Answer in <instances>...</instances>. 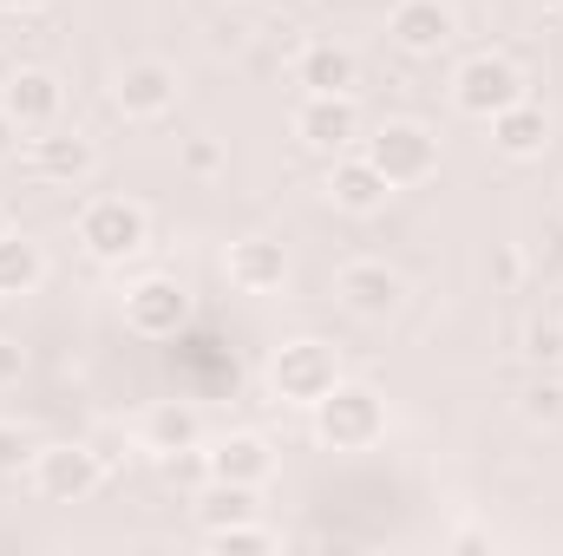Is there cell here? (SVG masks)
<instances>
[{
    "mask_svg": "<svg viewBox=\"0 0 563 556\" xmlns=\"http://www.w3.org/2000/svg\"><path fill=\"white\" fill-rule=\"evenodd\" d=\"M341 380L347 374H341V354L328 341H288L269 360V393H276L282 407H321Z\"/></svg>",
    "mask_w": 563,
    "mask_h": 556,
    "instance_id": "obj_1",
    "label": "cell"
},
{
    "mask_svg": "<svg viewBox=\"0 0 563 556\" xmlns=\"http://www.w3.org/2000/svg\"><path fill=\"white\" fill-rule=\"evenodd\" d=\"M314 413V438L328 445V452H367L380 432H387V407H380V393L374 387H354V380H341L321 407H308Z\"/></svg>",
    "mask_w": 563,
    "mask_h": 556,
    "instance_id": "obj_2",
    "label": "cell"
},
{
    "mask_svg": "<svg viewBox=\"0 0 563 556\" xmlns=\"http://www.w3.org/2000/svg\"><path fill=\"white\" fill-rule=\"evenodd\" d=\"M79 243L92 263H125L151 243V216H144L132 197H92L79 210Z\"/></svg>",
    "mask_w": 563,
    "mask_h": 556,
    "instance_id": "obj_3",
    "label": "cell"
},
{
    "mask_svg": "<svg viewBox=\"0 0 563 556\" xmlns=\"http://www.w3.org/2000/svg\"><path fill=\"white\" fill-rule=\"evenodd\" d=\"M394 190H413V184H426L432 170H439V138L426 132V125H413V119H387L374 138H367V151H361Z\"/></svg>",
    "mask_w": 563,
    "mask_h": 556,
    "instance_id": "obj_4",
    "label": "cell"
},
{
    "mask_svg": "<svg viewBox=\"0 0 563 556\" xmlns=\"http://www.w3.org/2000/svg\"><path fill=\"white\" fill-rule=\"evenodd\" d=\"M525 99V73L505 59V53H472L459 73H452V105L465 119H498L505 105Z\"/></svg>",
    "mask_w": 563,
    "mask_h": 556,
    "instance_id": "obj_5",
    "label": "cell"
},
{
    "mask_svg": "<svg viewBox=\"0 0 563 556\" xmlns=\"http://www.w3.org/2000/svg\"><path fill=\"white\" fill-rule=\"evenodd\" d=\"M33 485L46 504H79L106 485V458L79 438H59V445H40L33 452Z\"/></svg>",
    "mask_w": 563,
    "mask_h": 556,
    "instance_id": "obj_6",
    "label": "cell"
},
{
    "mask_svg": "<svg viewBox=\"0 0 563 556\" xmlns=\"http://www.w3.org/2000/svg\"><path fill=\"white\" fill-rule=\"evenodd\" d=\"M125 327L139 341H177L190 327V288L177 276H144L125 288Z\"/></svg>",
    "mask_w": 563,
    "mask_h": 556,
    "instance_id": "obj_7",
    "label": "cell"
},
{
    "mask_svg": "<svg viewBox=\"0 0 563 556\" xmlns=\"http://www.w3.org/2000/svg\"><path fill=\"white\" fill-rule=\"evenodd\" d=\"M177 66H164V59H132L119 79H112V105L125 112V119H139V125H151V119H164L170 105H177Z\"/></svg>",
    "mask_w": 563,
    "mask_h": 556,
    "instance_id": "obj_8",
    "label": "cell"
},
{
    "mask_svg": "<svg viewBox=\"0 0 563 556\" xmlns=\"http://www.w3.org/2000/svg\"><path fill=\"white\" fill-rule=\"evenodd\" d=\"M0 105H7V119H13L20 132H46V125H59V112H66V86H59L46 66H20V73H7V86H0Z\"/></svg>",
    "mask_w": 563,
    "mask_h": 556,
    "instance_id": "obj_9",
    "label": "cell"
},
{
    "mask_svg": "<svg viewBox=\"0 0 563 556\" xmlns=\"http://www.w3.org/2000/svg\"><path fill=\"white\" fill-rule=\"evenodd\" d=\"M387 33H394L400 53L432 59V53H445V46L459 40V13H452L445 0H400V7L387 13Z\"/></svg>",
    "mask_w": 563,
    "mask_h": 556,
    "instance_id": "obj_10",
    "label": "cell"
},
{
    "mask_svg": "<svg viewBox=\"0 0 563 556\" xmlns=\"http://www.w3.org/2000/svg\"><path fill=\"white\" fill-rule=\"evenodd\" d=\"M295 138L308 144V151H321V157H341L347 144L361 138V112H354V99L308 92L301 112H295Z\"/></svg>",
    "mask_w": 563,
    "mask_h": 556,
    "instance_id": "obj_11",
    "label": "cell"
},
{
    "mask_svg": "<svg viewBox=\"0 0 563 556\" xmlns=\"http://www.w3.org/2000/svg\"><path fill=\"white\" fill-rule=\"evenodd\" d=\"M334 301H341L347 314H361V321H387V314L407 301V281L394 276L387 263H347V269L334 276Z\"/></svg>",
    "mask_w": 563,
    "mask_h": 556,
    "instance_id": "obj_12",
    "label": "cell"
},
{
    "mask_svg": "<svg viewBox=\"0 0 563 556\" xmlns=\"http://www.w3.org/2000/svg\"><path fill=\"white\" fill-rule=\"evenodd\" d=\"M203 471L217 478V485H263L269 471H276V452H269V438L263 432H223L210 452H203Z\"/></svg>",
    "mask_w": 563,
    "mask_h": 556,
    "instance_id": "obj_13",
    "label": "cell"
},
{
    "mask_svg": "<svg viewBox=\"0 0 563 556\" xmlns=\"http://www.w3.org/2000/svg\"><path fill=\"white\" fill-rule=\"evenodd\" d=\"M223 269H230V288H243V294H276L288 281V249L269 236H243V243H230Z\"/></svg>",
    "mask_w": 563,
    "mask_h": 556,
    "instance_id": "obj_14",
    "label": "cell"
},
{
    "mask_svg": "<svg viewBox=\"0 0 563 556\" xmlns=\"http://www.w3.org/2000/svg\"><path fill=\"white\" fill-rule=\"evenodd\" d=\"M328 197H334V210H347V216H374V210H387V197H394V184L367 164V157H334V170H328Z\"/></svg>",
    "mask_w": 563,
    "mask_h": 556,
    "instance_id": "obj_15",
    "label": "cell"
},
{
    "mask_svg": "<svg viewBox=\"0 0 563 556\" xmlns=\"http://www.w3.org/2000/svg\"><path fill=\"white\" fill-rule=\"evenodd\" d=\"M295 79H301L308 92L354 99V86H361V59H354L347 46H334V40H314V46H301V59H295Z\"/></svg>",
    "mask_w": 563,
    "mask_h": 556,
    "instance_id": "obj_16",
    "label": "cell"
},
{
    "mask_svg": "<svg viewBox=\"0 0 563 556\" xmlns=\"http://www.w3.org/2000/svg\"><path fill=\"white\" fill-rule=\"evenodd\" d=\"M492 125V144L505 151V157H544V144H551V119H544V105H531V99H518V105H505L498 119H485Z\"/></svg>",
    "mask_w": 563,
    "mask_h": 556,
    "instance_id": "obj_17",
    "label": "cell"
},
{
    "mask_svg": "<svg viewBox=\"0 0 563 556\" xmlns=\"http://www.w3.org/2000/svg\"><path fill=\"white\" fill-rule=\"evenodd\" d=\"M33 170L46 184H86L99 170V151H92V138H79V132H53V138H33Z\"/></svg>",
    "mask_w": 563,
    "mask_h": 556,
    "instance_id": "obj_18",
    "label": "cell"
},
{
    "mask_svg": "<svg viewBox=\"0 0 563 556\" xmlns=\"http://www.w3.org/2000/svg\"><path fill=\"white\" fill-rule=\"evenodd\" d=\"M144 438H151V452H197L203 445V413L190 407V400H164V407H151L144 419Z\"/></svg>",
    "mask_w": 563,
    "mask_h": 556,
    "instance_id": "obj_19",
    "label": "cell"
},
{
    "mask_svg": "<svg viewBox=\"0 0 563 556\" xmlns=\"http://www.w3.org/2000/svg\"><path fill=\"white\" fill-rule=\"evenodd\" d=\"M40 281H46V256H40V243L20 236V230H7V236H0V294H33Z\"/></svg>",
    "mask_w": 563,
    "mask_h": 556,
    "instance_id": "obj_20",
    "label": "cell"
},
{
    "mask_svg": "<svg viewBox=\"0 0 563 556\" xmlns=\"http://www.w3.org/2000/svg\"><path fill=\"white\" fill-rule=\"evenodd\" d=\"M197 511H203V531H210V524H236V518H250L256 498H250V485H217V478H210V491L197 498Z\"/></svg>",
    "mask_w": 563,
    "mask_h": 556,
    "instance_id": "obj_21",
    "label": "cell"
},
{
    "mask_svg": "<svg viewBox=\"0 0 563 556\" xmlns=\"http://www.w3.org/2000/svg\"><path fill=\"white\" fill-rule=\"evenodd\" d=\"M33 452H40V438H33L20 419H0V478L33 471Z\"/></svg>",
    "mask_w": 563,
    "mask_h": 556,
    "instance_id": "obj_22",
    "label": "cell"
},
{
    "mask_svg": "<svg viewBox=\"0 0 563 556\" xmlns=\"http://www.w3.org/2000/svg\"><path fill=\"white\" fill-rule=\"evenodd\" d=\"M203 544H210V551H276V537H269L263 524H250V518H236V524H210Z\"/></svg>",
    "mask_w": 563,
    "mask_h": 556,
    "instance_id": "obj_23",
    "label": "cell"
},
{
    "mask_svg": "<svg viewBox=\"0 0 563 556\" xmlns=\"http://www.w3.org/2000/svg\"><path fill=\"white\" fill-rule=\"evenodd\" d=\"M184 170H190V177H217V170H223V151H217L210 138H197L190 151H184Z\"/></svg>",
    "mask_w": 563,
    "mask_h": 556,
    "instance_id": "obj_24",
    "label": "cell"
},
{
    "mask_svg": "<svg viewBox=\"0 0 563 556\" xmlns=\"http://www.w3.org/2000/svg\"><path fill=\"white\" fill-rule=\"evenodd\" d=\"M531 354L538 360H563V321H538L531 327Z\"/></svg>",
    "mask_w": 563,
    "mask_h": 556,
    "instance_id": "obj_25",
    "label": "cell"
},
{
    "mask_svg": "<svg viewBox=\"0 0 563 556\" xmlns=\"http://www.w3.org/2000/svg\"><path fill=\"white\" fill-rule=\"evenodd\" d=\"M525 413H531V419H563V387H531Z\"/></svg>",
    "mask_w": 563,
    "mask_h": 556,
    "instance_id": "obj_26",
    "label": "cell"
},
{
    "mask_svg": "<svg viewBox=\"0 0 563 556\" xmlns=\"http://www.w3.org/2000/svg\"><path fill=\"white\" fill-rule=\"evenodd\" d=\"M20 374H26V354H20L13 341H0V387H13Z\"/></svg>",
    "mask_w": 563,
    "mask_h": 556,
    "instance_id": "obj_27",
    "label": "cell"
},
{
    "mask_svg": "<svg viewBox=\"0 0 563 556\" xmlns=\"http://www.w3.org/2000/svg\"><path fill=\"white\" fill-rule=\"evenodd\" d=\"M13 144H20V125H13V119H7V105H0V164L13 157Z\"/></svg>",
    "mask_w": 563,
    "mask_h": 556,
    "instance_id": "obj_28",
    "label": "cell"
},
{
    "mask_svg": "<svg viewBox=\"0 0 563 556\" xmlns=\"http://www.w3.org/2000/svg\"><path fill=\"white\" fill-rule=\"evenodd\" d=\"M33 7H46V0H0V13H33Z\"/></svg>",
    "mask_w": 563,
    "mask_h": 556,
    "instance_id": "obj_29",
    "label": "cell"
},
{
    "mask_svg": "<svg viewBox=\"0 0 563 556\" xmlns=\"http://www.w3.org/2000/svg\"><path fill=\"white\" fill-rule=\"evenodd\" d=\"M7 230H13V223H7V210H0V236H7Z\"/></svg>",
    "mask_w": 563,
    "mask_h": 556,
    "instance_id": "obj_30",
    "label": "cell"
},
{
    "mask_svg": "<svg viewBox=\"0 0 563 556\" xmlns=\"http://www.w3.org/2000/svg\"><path fill=\"white\" fill-rule=\"evenodd\" d=\"M538 7H563V0H538Z\"/></svg>",
    "mask_w": 563,
    "mask_h": 556,
    "instance_id": "obj_31",
    "label": "cell"
}]
</instances>
